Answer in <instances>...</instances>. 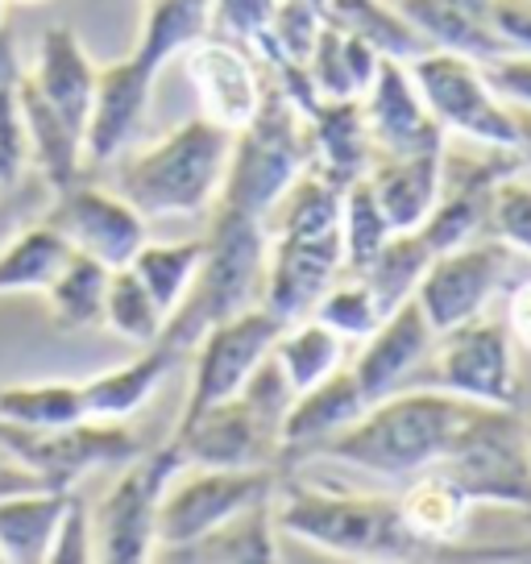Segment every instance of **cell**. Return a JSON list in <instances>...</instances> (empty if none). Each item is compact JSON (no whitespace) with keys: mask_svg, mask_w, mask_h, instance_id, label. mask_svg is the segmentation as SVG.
Returning <instances> with one entry per match:
<instances>
[{"mask_svg":"<svg viewBox=\"0 0 531 564\" xmlns=\"http://www.w3.org/2000/svg\"><path fill=\"white\" fill-rule=\"evenodd\" d=\"M469 399L448 390H411L370 403L345 432L324 441V457L370 469L382 477H411L432 469L457 441L460 423L474 415Z\"/></svg>","mask_w":531,"mask_h":564,"instance_id":"cell-1","label":"cell"},{"mask_svg":"<svg viewBox=\"0 0 531 564\" xmlns=\"http://www.w3.org/2000/svg\"><path fill=\"white\" fill-rule=\"evenodd\" d=\"M213 229L204 237V258L195 270L187 295L162 324L159 345L175 349L178 357L195 349V340L208 333L213 324L229 316H241L249 307L262 303L266 286V225L258 216L232 212L213 204Z\"/></svg>","mask_w":531,"mask_h":564,"instance_id":"cell-2","label":"cell"},{"mask_svg":"<svg viewBox=\"0 0 531 564\" xmlns=\"http://www.w3.org/2000/svg\"><path fill=\"white\" fill-rule=\"evenodd\" d=\"M232 133L208 117L183 121L162 141L145 145L117 166V195H124L145 220L162 216H199L216 204Z\"/></svg>","mask_w":531,"mask_h":564,"instance_id":"cell-3","label":"cell"},{"mask_svg":"<svg viewBox=\"0 0 531 564\" xmlns=\"http://www.w3.org/2000/svg\"><path fill=\"white\" fill-rule=\"evenodd\" d=\"M295 399L274 349L249 373V382L232 399L178 420L175 436L187 465L213 469H270L274 453H283V415Z\"/></svg>","mask_w":531,"mask_h":564,"instance_id":"cell-4","label":"cell"},{"mask_svg":"<svg viewBox=\"0 0 531 564\" xmlns=\"http://www.w3.org/2000/svg\"><path fill=\"white\" fill-rule=\"evenodd\" d=\"M270 507L279 531L354 561H408L424 547L403 523L399 498L286 486Z\"/></svg>","mask_w":531,"mask_h":564,"instance_id":"cell-5","label":"cell"},{"mask_svg":"<svg viewBox=\"0 0 531 564\" xmlns=\"http://www.w3.org/2000/svg\"><path fill=\"white\" fill-rule=\"evenodd\" d=\"M307 166H312L307 117L274 84V88H266L262 108L253 112V121L232 133L229 166H225V183H220L216 204L262 220L270 204Z\"/></svg>","mask_w":531,"mask_h":564,"instance_id":"cell-6","label":"cell"},{"mask_svg":"<svg viewBox=\"0 0 531 564\" xmlns=\"http://www.w3.org/2000/svg\"><path fill=\"white\" fill-rule=\"evenodd\" d=\"M432 469H441L469 498V507L495 502L531 511V453L514 406H474V415L460 423L457 441Z\"/></svg>","mask_w":531,"mask_h":564,"instance_id":"cell-7","label":"cell"},{"mask_svg":"<svg viewBox=\"0 0 531 564\" xmlns=\"http://www.w3.org/2000/svg\"><path fill=\"white\" fill-rule=\"evenodd\" d=\"M0 453L51 490H75L79 477L133 460L142 453V441L133 436V427H124V420H79L63 427L0 423Z\"/></svg>","mask_w":531,"mask_h":564,"instance_id":"cell-8","label":"cell"},{"mask_svg":"<svg viewBox=\"0 0 531 564\" xmlns=\"http://www.w3.org/2000/svg\"><path fill=\"white\" fill-rule=\"evenodd\" d=\"M187 460L178 453V444H162L154 453H138L124 460V474L117 486L91 507V544L96 561L105 564H142L154 556V523H159V502L171 477Z\"/></svg>","mask_w":531,"mask_h":564,"instance_id":"cell-9","label":"cell"},{"mask_svg":"<svg viewBox=\"0 0 531 564\" xmlns=\"http://www.w3.org/2000/svg\"><path fill=\"white\" fill-rule=\"evenodd\" d=\"M408 70L444 133H460L486 145H514V112L490 88L481 63L465 54L427 51L411 58Z\"/></svg>","mask_w":531,"mask_h":564,"instance_id":"cell-10","label":"cell"},{"mask_svg":"<svg viewBox=\"0 0 531 564\" xmlns=\"http://www.w3.org/2000/svg\"><path fill=\"white\" fill-rule=\"evenodd\" d=\"M274 494L270 469H213V465H183L159 502L154 523V556L199 540L204 531L225 523L229 514L253 507Z\"/></svg>","mask_w":531,"mask_h":564,"instance_id":"cell-11","label":"cell"},{"mask_svg":"<svg viewBox=\"0 0 531 564\" xmlns=\"http://www.w3.org/2000/svg\"><path fill=\"white\" fill-rule=\"evenodd\" d=\"M514 249L498 237H474L457 249H444L427 262L411 300L420 303L432 333L441 336L457 324L486 316V307L511 270Z\"/></svg>","mask_w":531,"mask_h":564,"instance_id":"cell-12","label":"cell"},{"mask_svg":"<svg viewBox=\"0 0 531 564\" xmlns=\"http://www.w3.org/2000/svg\"><path fill=\"white\" fill-rule=\"evenodd\" d=\"M286 319H279L270 307H249L241 316H229L213 324L208 333L195 340V366L192 387H187V403H183V420L204 411L213 403H225L249 382V373L266 361V352L274 349Z\"/></svg>","mask_w":531,"mask_h":564,"instance_id":"cell-13","label":"cell"},{"mask_svg":"<svg viewBox=\"0 0 531 564\" xmlns=\"http://www.w3.org/2000/svg\"><path fill=\"white\" fill-rule=\"evenodd\" d=\"M42 220L51 225L75 253H88L108 270H121L133 262V253L150 241L145 237L142 212L133 208L124 195L91 187V183H72L63 192L51 195V204L42 212Z\"/></svg>","mask_w":531,"mask_h":564,"instance_id":"cell-14","label":"cell"},{"mask_svg":"<svg viewBox=\"0 0 531 564\" xmlns=\"http://www.w3.org/2000/svg\"><path fill=\"white\" fill-rule=\"evenodd\" d=\"M436 387L469 399L481 406H514L519 399V370H514V345L507 324L498 319H469L441 333L436 366H432Z\"/></svg>","mask_w":531,"mask_h":564,"instance_id":"cell-15","label":"cell"},{"mask_svg":"<svg viewBox=\"0 0 531 564\" xmlns=\"http://www.w3.org/2000/svg\"><path fill=\"white\" fill-rule=\"evenodd\" d=\"M345 274V246L340 229L303 232V237H270L266 249V286L262 307L279 319L295 324L307 319L319 295Z\"/></svg>","mask_w":531,"mask_h":564,"instance_id":"cell-16","label":"cell"},{"mask_svg":"<svg viewBox=\"0 0 531 564\" xmlns=\"http://www.w3.org/2000/svg\"><path fill=\"white\" fill-rule=\"evenodd\" d=\"M183 70L199 96V117H208L229 133L253 121V112L262 108L266 84L249 63L246 46L229 37H195L183 51Z\"/></svg>","mask_w":531,"mask_h":564,"instance_id":"cell-17","label":"cell"},{"mask_svg":"<svg viewBox=\"0 0 531 564\" xmlns=\"http://www.w3.org/2000/svg\"><path fill=\"white\" fill-rule=\"evenodd\" d=\"M357 100H361V117H366L373 154H415L427 145H444L441 121L427 112L408 63L382 58L373 70L370 88Z\"/></svg>","mask_w":531,"mask_h":564,"instance_id":"cell-18","label":"cell"},{"mask_svg":"<svg viewBox=\"0 0 531 564\" xmlns=\"http://www.w3.org/2000/svg\"><path fill=\"white\" fill-rule=\"evenodd\" d=\"M154 79L159 70L145 67L138 54L96 70V96H91L88 129H84V162L105 166V162H117V154H124L129 138L145 121Z\"/></svg>","mask_w":531,"mask_h":564,"instance_id":"cell-19","label":"cell"},{"mask_svg":"<svg viewBox=\"0 0 531 564\" xmlns=\"http://www.w3.org/2000/svg\"><path fill=\"white\" fill-rule=\"evenodd\" d=\"M361 340L366 345H361L354 361V378L361 394H366V403H378V399L394 394L399 382L432 352L436 333H432V324L420 312V303L408 300L399 307H390L387 316L373 324V333H366Z\"/></svg>","mask_w":531,"mask_h":564,"instance_id":"cell-20","label":"cell"},{"mask_svg":"<svg viewBox=\"0 0 531 564\" xmlns=\"http://www.w3.org/2000/svg\"><path fill=\"white\" fill-rule=\"evenodd\" d=\"M96 63H91L88 46L79 42L72 25H51L37 37L34 70L25 75V84L46 100V105L75 124L79 133L88 129L91 96H96Z\"/></svg>","mask_w":531,"mask_h":564,"instance_id":"cell-21","label":"cell"},{"mask_svg":"<svg viewBox=\"0 0 531 564\" xmlns=\"http://www.w3.org/2000/svg\"><path fill=\"white\" fill-rule=\"evenodd\" d=\"M399 13L432 42V51L465 54L474 63L507 58V42L495 30V0H394Z\"/></svg>","mask_w":531,"mask_h":564,"instance_id":"cell-22","label":"cell"},{"mask_svg":"<svg viewBox=\"0 0 531 564\" xmlns=\"http://www.w3.org/2000/svg\"><path fill=\"white\" fill-rule=\"evenodd\" d=\"M441 150L444 145H427L415 154H373L366 166L373 199L394 232L420 229L427 220L441 195Z\"/></svg>","mask_w":531,"mask_h":564,"instance_id":"cell-23","label":"cell"},{"mask_svg":"<svg viewBox=\"0 0 531 564\" xmlns=\"http://www.w3.org/2000/svg\"><path fill=\"white\" fill-rule=\"evenodd\" d=\"M274 494L258 498L253 507L229 514L225 523H216L213 531H204L199 540L171 552H159V561L171 564H270L279 561L274 547Z\"/></svg>","mask_w":531,"mask_h":564,"instance_id":"cell-24","label":"cell"},{"mask_svg":"<svg viewBox=\"0 0 531 564\" xmlns=\"http://www.w3.org/2000/svg\"><path fill=\"white\" fill-rule=\"evenodd\" d=\"M178 366V352L166 349V345H142V352L133 361H124L117 370H105L79 382V394H84V415L88 420H129L138 415L154 390L162 387V378Z\"/></svg>","mask_w":531,"mask_h":564,"instance_id":"cell-25","label":"cell"},{"mask_svg":"<svg viewBox=\"0 0 531 564\" xmlns=\"http://www.w3.org/2000/svg\"><path fill=\"white\" fill-rule=\"evenodd\" d=\"M366 394L357 387L354 370H333L316 387L300 390L283 415V448H312L333 441L366 411Z\"/></svg>","mask_w":531,"mask_h":564,"instance_id":"cell-26","label":"cell"},{"mask_svg":"<svg viewBox=\"0 0 531 564\" xmlns=\"http://www.w3.org/2000/svg\"><path fill=\"white\" fill-rule=\"evenodd\" d=\"M307 133H312V171L340 187L366 175L373 145L366 133L361 100H319L307 117Z\"/></svg>","mask_w":531,"mask_h":564,"instance_id":"cell-27","label":"cell"},{"mask_svg":"<svg viewBox=\"0 0 531 564\" xmlns=\"http://www.w3.org/2000/svg\"><path fill=\"white\" fill-rule=\"evenodd\" d=\"M67 498L72 490H51V486L0 494V564H46Z\"/></svg>","mask_w":531,"mask_h":564,"instance_id":"cell-28","label":"cell"},{"mask_svg":"<svg viewBox=\"0 0 531 564\" xmlns=\"http://www.w3.org/2000/svg\"><path fill=\"white\" fill-rule=\"evenodd\" d=\"M21 112H25V145H30V166L34 175L51 187L63 192L84 178V133L67 124L54 112L30 84L21 88Z\"/></svg>","mask_w":531,"mask_h":564,"instance_id":"cell-29","label":"cell"},{"mask_svg":"<svg viewBox=\"0 0 531 564\" xmlns=\"http://www.w3.org/2000/svg\"><path fill=\"white\" fill-rule=\"evenodd\" d=\"M378 63H382V54L373 51L370 42L349 34L345 25H337L333 18H324L316 46L303 58V67L312 75L319 100H357L361 91L370 88Z\"/></svg>","mask_w":531,"mask_h":564,"instance_id":"cell-30","label":"cell"},{"mask_svg":"<svg viewBox=\"0 0 531 564\" xmlns=\"http://www.w3.org/2000/svg\"><path fill=\"white\" fill-rule=\"evenodd\" d=\"M67 258H72V246L37 216L0 249V295H30V291L42 295Z\"/></svg>","mask_w":531,"mask_h":564,"instance_id":"cell-31","label":"cell"},{"mask_svg":"<svg viewBox=\"0 0 531 564\" xmlns=\"http://www.w3.org/2000/svg\"><path fill=\"white\" fill-rule=\"evenodd\" d=\"M408 490L399 498V514L408 531L420 544H448L465 531V514H469V498L441 474V469H420L411 474Z\"/></svg>","mask_w":531,"mask_h":564,"instance_id":"cell-32","label":"cell"},{"mask_svg":"<svg viewBox=\"0 0 531 564\" xmlns=\"http://www.w3.org/2000/svg\"><path fill=\"white\" fill-rule=\"evenodd\" d=\"M328 18L345 25L349 34H357L361 42H370L382 58L411 63V58L432 51V42L399 13L394 0H328Z\"/></svg>","mask_w":531,"mask_h":564,"instance_id":"cell-33","label":"cell"},{"mask_svg":"<svg viewBox=\"0 0 531 564\" xmlns=\"http://www.w3.org/2000/svg\"><path fill=\"white\" fill-rule=\"evenodd\" d=\"M340 195H345L340 183L307 166L262 216L266 237H303V232L340 229Z\"/></svg>","mask_w":531,"mask_h":564,"instance_id":"cell-34","label":"cell"},{"mask_svg":"<svg viewBox=\"0 0 531 564\" xmlns=\"http://www.w3.org/2000/svg\"><path fill=\"white\" fill-rule=\"evenodd\" d=\"M208 13H213V0H145L142 34L133 54L150 70H162L195 37L208 34Z\"/></svg>","mask_w":531,"mask_h":564,"instance_id":"cell-35","label":"cell"},{"mask_svg":"<svg viewBox=\"0 0 531 564\" xmlns=\"http://www.w3.org/2000/svg\"><path fill=\"white\" fill-rule=\"evenodd\" d=\"M432 258H436V253H432V246L420 237V229L390 232L387 241H382V249H378L361 270H354V274H361V282L373 291L378 307L390 312V307H399V303H408L411 295H415V286H420Z\"/></svg>","mask_w":531,"mask_h":564,"instance_id":"cell-36","label":"cell"},{"mask_svg":"<svg viewBox=\"0 0 531 564\" xmlns=\"http://www.w3.org/2000/svg\"><path fill=\"white\" fill-rule=\"evenodd\" d=\"M274 357H279L291 390L300 394V390L316 387L319 378L340 370V361H345V336L333 333L328 324H319L316 316L295 319L274 340Z\"/></svg>","mask_w":531,"mask_h":564,"instance_id":"cell-37","label":"cell"},{"mask_svg":"<svg viewBox=\"0 0 531 564\" xmlns=\"http://www.w3.org/2000/svg\"><path fill=\"white\" fill-rule=\"evenodd\" d=\"M490 208H495V187H469V183H441V195L420 225L432 253L457 249L490 229Z\"/></svg>","mask_w":531,"mask_h":564,"instance_id":"cell-38","label":"cell"},{"mask_svg":"<svg viewBox=\"0 0 531 564\" xmlns=\"http://www.w3.org/2000/svg\"><path fill=\"white\" fill-rule=\"evenodd\" d=\"M105 286L108 265L72 249V258L63 262V270L54 274L42 295H46V307L58 328H96L105 316Z\"/></svg>","mask_w":531,"mask_h":564,"instance_id":"cell-39","label":"cell"},{"mask_svg":"<svg viewBox=\"0 0 531 564\" xmlns=\"http://www.w3.org/2000/svg\"><path fill=\"white\" fill-rule=\"evenodd\" d=\"M21 88H25V70L18 58V37L9 25H0V187H13L30 171Z\"/></svg>","mask_w":531,"mask_h":564,"instance_id":"cell-40","label":"cell"},{"mask_svg":"<svg viewBox=\"0 0 531 564\" xmlns=\"http://www.w3.org/2000/svg\"><path fill=\"white\" fill-rule=\"evenodd\" d=\"M199 258H204V237H195V241H145L133 253L129 270L145 282V291L162 307V316H171L192 286Z\"/></svg>","mask_w":531,"mask_h":564,"instance_id":"cell-41","label":"cell"},{"mask_svg":"<svg viewBox=\"0 0 531 564\" xmlns=\"http://www.w3.org/2000/svg\"><path fill=\"white\" fill-rule=\"evenodd\" d=\"M79 420H88L79 382H18V387H0V423H13V427H63V423Z\"/></svg>","mask_w":531,"mask_h":564,"instance_id":"cell-42","label":"cell"},{"mask_svg":"<svg viewBox=\"0 0 531 564\" xmlns=\"http://www.w3.org/2000/svg\"><path fill=\"white\" fill-rule=\"evenodd\" d=\"M108 333H117L129 345H154L162 336V307L154 303V295L145 291V282L121 265V270H108V286H105V316H100Z\"/></svg>","mask_w":531,"mask_h":564,"instance_id":"cell-43","label":"cell"},{"mask_svg":"<svg viewBox=\"0 0 531 564\" xmlns=\"http://www.w3.org/2000/svg\"><path fill=\"white\" fill-rule=\"evenodd\" d=\"M390 220L382 216L373 187L366 175H357L354 183H345L340 195V246H345V270L354 274L370 262L373 253L382 249V241L390 237Z\"/></svg>","mask_w":531,"mask_h":564,"instance_id":"cell-44","label":"cell"},{"mask_svg":"<svg viewBox=\"0 0 531 564\" xmlns=\"http://www.w3.org/2000/svg\"><path fill=\"white\" fill-rule=\"evenodd\" d=\"M312 316H316L319 324H328V328L340 336H366V333H373V324L387 316V312L378 307L373 291L361 282V274H349V270H345V274L319 295V303L312 307Z\"/></svg>","mask_w":531,"mask_h":564,"instance_id":"cell-45","label":"cell"},{"mask_svg":"<svg viewBox=\"0 0 531 564\" xmlns=\"http://www.w3.org/2000/svg\"><path fill=\"white\" fill-rule=\"evenodd\" d=\"M490 229H495L498 241H507L519 253H531V178L523 171L502 178L495 187Z\"/></svg>","mask_w":531,"mask_h":564,"instance_id":"cell-46","label":"cell"},{"mask_svg":"<svg viewBox=\"0 0 531 564\" xmlns=\"http://www.w3.org/2000/svg\"><path fill=\"white\" fill-rule=\"evenodd\" d=\"M274 9H279V0H213L208 30H216L237 46H253L270 30Z\"/></svg>","mask_w":531,"mask_h":564,"instance_id":"cell-47","label":"cell"},{"mask_svg":"<svg viewBox=\"0 0 531 564\" xmlns=\"http://www.w3.org/2000/svg\"><path fill=\"white\" fill-rule=\"evenodd\" d=\"M46 561H54V564L96 561V544H91V511L79 502V494L75 490H72V498H67V511H63V519H58V528H54Z\"/></svg>","mask_w":531,"mask_h":564,"instance_id":"cell-48","label":"cell"},{"mask_svg":"<svg viewBox=\"0 0 531 564\" xmlns=\"http://www.w3.org/2000/svg\"><path fill=\"white\" fill-rule=\"evenodd\" d=\"M51 187L42 178H21L13 187H0V249L18 229H25L30 220H37L46 204H51Z\"/></svg>","mask_w":531,"mask_h":564,"instance_id":"cell-49","label":"cell"},{"mask_svg":"<svg viewBox=\"0 0 531 564\" xmlns=\"http://www.w3.org/2000/svg\"><path fill=\"white\" fill-rule=\"evenodd\" d=\"M490 88L514 108H531V54H507L495 63H481Z\"/></svg>","mask_w":531,"mask_h":564,"instance_id":"cell-50","label":"cell"},{"mask_svg":"<svg viewBox=\"0 0 531 564\" xmlns=\"http://www.w3.org/2000/svg\"><path fill=\"white\" fill-rule=\"evenodd\" d=\"M495 30L511 54H531V0H495Z\"/></svg>","mask_w":531,"mask_h":564,"instance_id":"cell-51","label":"cell"},{"mask_svg":"<svg viewBox=\"0 0 531 564\" xmlns=\"http://www.w3.org/2000/svg\"><path fill=\"white\" fill-rule=\"evenodd\" d=\"M507 333L511 340H519L523 349H531V282L514 286L507 300Z\"/></svg>","mask_w":531,"mask_h":564,"instance_id":"cell-52","label":"cell"},{"mask_svg":"<svg viewBox=\"0 0 531 564\" xmlns=\"http://www.w3.org/2000/svg\"><path fill=\"white\" fill-rule=\"evenodd\" d=\"M514 150H519V159H523V166L531 171V108H514Z\"/></svg>","mask_w":531,"mask_h":564,"instance_id":"cell-53","label":"cell"},{"mask_svg":"<svg viewBox=\"0 0 531 564\" xmlns=\"http://www.w3.org/2000/svg\"><path fill=\"white\" fill-rule=\"evenodd\" d=\"M25 486H42L34 474H25L21 465H0V494H13V490H25Z\"/></svg>","mask_w":531,"mask_h":564,"instance_id":"cell-54","label":"cell"},{"mask_svg":"<svg viewBox=\"0 0 531 564\" xmlns=\"http://www.w3.org/2000/svg\"><path fill=\"white\" fill-rule=\"evenodd\" d=\"M4 4H18V9H30V4H42V0H4Z\"/></svg>","mask_w":531,"mask_h":564,"instance_id":"cell-55","label":"cell"},{"mask_svg":"<svg viewBox=\"0 0 531 564\" xmlns=\"http://www.w3.org/2000/svg\"><path fill=\"white\" fill-rule=\"evenodd\" d=\"M523 432H528V453H531V420H523Z\"/></svg>","mask_w":531,"mask_h":564,"instance_id":"cell-56","label":"cell"},{"mask_svg":"<svg viewBox=\"0 0 531 564\" xmlns=\"http://www.w3.org/2000/svg\"><path fill=\"white\" fill-rule=\"evenodd\" d=\"M307 4H319V9H324V13H328V0H307Z\"/></svg>","mask_w":531,"mask_h":564,"instance_id":"cell-57","label":"cell"},{"mask_svg":"<svg viewBox=\"0 0 531 564\" xmlns=\"http://www.w3.org/2000/svg\"><path fill=\"white\" fill-rule=\"evenodd\" d=\"M0 25H4V0H0Z\"/></svg>","mask_w":531,"mask_h":564,"instance_id":"cell-58","label":"cell"},{"mask_svg":"<svg viewBox=\"0 0 531 564\" xmlns=\"http://www.w3.org/2000/svg\"><path fill=\"white\" fill-rule=\"evenodd\" d=\"M0 465H9V457H4V453H0Z\"/></svg>","mask_w":531,"mask_h":564,"instance_id":"cell-59","label":"cell"}]
</instances>
